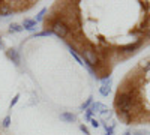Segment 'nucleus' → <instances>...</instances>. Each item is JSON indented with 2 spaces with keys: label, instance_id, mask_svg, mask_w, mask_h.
Masks as SVG:
<instances>
[{
  "label": "nucleus",
  "instance_id": "obj_1",
  "mask_svg": "<svg viewBox=\"0 0 150 135\" xmlns=\"http://www.w3.org/2000/svg\"><path fill=\"white\" fill-rule=\"evenodd\" d=\"M114 105L117 110H123V111H132L138 107V98L135 95V87L132 89H123L116 95Z\"/></svg>",
  "mask_w": 150,
  "mask_h": 135
},
{
  "label": "nucleus",
  "instance_id": "obj_2",
  "mask_svg": "<svg viewBox=\"0 0 150 135\" xmlns=\"http://www.w3.org/2000/svg\"><path fill=\"white\" fill-rule=\"evenodd\" d=\"M78 53H80L81 60L84 62V66H90L93 69L96 66H99V54L92 44H86Z\"/></svg>",
  "mask_w": 150,
  "mask_h": 135
},
{
  "label": "nucleus",
  "instance_id": "obj_3",
  "mask_svg": "<svg viewBox=\"0 0 150 135\" xmlns=\"http://www.w3.org/2000/svg\"><path fill=\"white\" fill-rule=\"evenodd\" d=\"M51 32H53V35L59 36V38H62V39H65L71 33V27H69V24H66L62 18H56L51 23Z\"/></svg>",
  "mask_w": 150,
  "mask_h": 135
},
{
  "label": "nucleus",
  "instance_id": "obj_4",
  "mask_svg": "<svg viewBox=\"0 0 150 135\" xmlns=\"http://www.w3.org/2000/svg\"><path fill=\"white\" fill-rule=\"evenodd\" d=\"M143 42H144V38H138L135 42H131V44H126V45H123V47H120L119 48V53L120 54H125V56H129V54H132V53H135L138 48L143 45Z\"/></svg>",
  "mask_w": 150,
  "mask_h": 135
},
{
  "label": "nucleus",
  "instance_id": "obj_5",
  "mask_svg": "<svg viewBox=\"0 0 150 135\" xmlns=\"http://www.w3.org/2000/svg\"><path fill=\"white\" fill-rule=\"evenodd\" d=\"M6 56H8V59L15 66H20L21 65V56H20V53L15 50V48H8V50H6Z\"/></svg>",
  "mask_w": 150,
  "mask_h": 135
},
{
  "label": "nucleus",
  "instance_id": "obj_6",
  "mask_svg": "<svg viewBox=\"0 0 150 135\" xmlns=\"http://www.w3.org/2000/svg\"><path fill=\"white\" fill-rule=\"evenodd\" d=\"M117 117L125 122V123H131V122L134 120V113L132 111H123V110H117Z\"/></svg>",
  "mask_w": 150,
  "mask_h": 135
},
{
  "label": "nucleus",
  "instance_id": "obj_7",
  "mask_svg": "<svg viewBox=\"0 0 150 135\" xmlns=\"http://www.w3.org/2000/svg\"><path fill=\"white\" fill-rule=\"evenodd\" d=\"M60 120L65 122V123H75L77 122V116L71 111H63V113H60Z\"/></svg>",
  "mask_w": 150,
  "mask_h": 135
},
{
  "label": "nucleus",
  "instance_id": "obj_8",
  "mask_svg": "<svg viewBox=\"0 0 150 135\" xmlns=\"http://www.w3.org/2000/svg\"><path fill=\"white\" fill-rule=\"evenodd\" d=\"M11 15H14V9H12L8 3H3L0 6V18H8Z\"/></svg>",
  "mask_w": 150,
  "mask_h": 135
},
{
  "label": "nucleus",
  "instance_id": "obj_9",
  "mask_svg": "<svg viewBox=\"0 0 150 135\" xmlns=\"http://www.w3.org/2000/svg\"><path fill=\"white\" fill-rule=\"evenodd\" d=\"M21 26H23L24 30L35 32V30H36V21H35V20H30V18H24V21H23Z\"/></svg>",
  "mask_w": 150,
  "mask_h": 135
},
{
  "label": "nucleus",
  "instance_id": "obj_10",
  "mask_svg": "<svg viewBox=\"0 0 150 135\" xmlns=\"http://www.w3.org/2000/svg\"><path fill=\"white\" fill-rule=\"evenodd\" d=\"M23 30H24L23 26H21V24H17V23H12L9 26V33H20Z\"/></svg>",
  "mask_w": 150,
  "mask_h": 135
},
{
  "label": "nucleus",
  "instance_id": "obj_11",
  "mask_svg": "<svg viewBox=\"0 0 150 135\" xmlns=\"http://www.w3.org/2000/svg\"><path fill=\"white\" fill-rule=\"evenodd\" d=\"M51 35H53L51 29H45L42 32H36L35 33V38H44V36H51Z\"/></svg>",
  "mask_w": 150,
  "mask_h": 135
},
{
  "label": "nucleus",
  "instance_id": "obj_12",
  "mask_svg": "<svg viewBox=\"0 0 150 135\" xmlns=\"http://www.w3.org/2000/svg\"><path fill=\"white\" fill-rule=\"evenodd\" d=\"M92 104H93V98L90 96V98H89V99H86V102H84V104H83V105H81L80 108H81V110H83V111H84V110H89Z\"/></svg>",
  "mask_w": 150,
  "mask_h": 135
},
{
  "label": "nucleus",
  "instance_id": "obj_13",
  "mask_svg": "<svg viewBox=\"0 0 150 135\" xmlns=\"http://www.w3.org/2000/svg\"><path fill=\"white\" fill-rule=\"evenodd\" d=\"M45 14H47V9H45V8H44V9H41V11H39V14L36 15L35 21H36V23H39V21H42V20H44V17H45Z\"/></svg>",
  "mask_w": 150,
  "mask_h": 135
},
{
  "label": "nucleus",
  "instance_id": "obj_14",
  "mask_svg": "<svg viewBox=\"0 0 150 135\" xmlns=\"http://www.w3.org/2000/svg\"><path fill=\"white\" fill-rule=\"evenodd\" d=\"M140 68H141L144 72H149V71H150V59H149V60H146V62H141Z\"/></svg>",
  "mask_w": 150,
  "mask_h": 135
},
{
  "label": "nucleus",
  "instance_id": "obj_15",
  "mask_svg": "<svg viewBox=\"0 0 150 135\" xmlns=\"http://www.w3.org/2000/svg\"><path fill=\"white\" fill-rule=\"evenodd\" d=\"M132 135H150L149 131H144V129H135V131H131Z\"/></svg>",
  "mask_w": 150,
  "mask_h": 135
},
{
  "label": "nucleus",
  "instance_id": "obj_16",
  "mask_svg": "<svg viewBox=\"0 0 150 135\" xmlns=\"http://www.w3.org/2000/svg\"><path fill=\"white\" fill-rule=\"evenodd\" d=\"M2 125H3V128H9L11 126V116H5Z\"/></svg>",
  "mask_w": 150,
  "mask_h": 135
},
{
  "label": "nucleus",
  "instance_id": "obj_17",
  "mask_svg": "<svg viewBox=\"0 0 150 135\" xmlns=\"http://www.w3.org/2000/svg\"><path fill=\"white\" fill-rule=\"evenodd\" d=\"M18 99H20V93H17V95L14 96V99H12V101H11V104H9V108L15 107V105H17V102H18Z\"/></svg>",
  "mask_w": 150,
  "mask_h": 135
},
{
  "label": "nucleus",
  "instance_id": "obj_18",
  "mask_svg": "<svg viewBox=\"0 0 150 135\" xmlns=\"http://www.w3.org/2000/svg\"><path fill=\"white\" fill-rule=\"evenodd\" d=\"M90 125H92V128H95V129H98L99 126H101L99 120H96V119H90Z\"/></svg>",
  "mask_w": 150,
  "mask_h": 135
},
{
  "label": "nucleus",
  "instance_id": "obj_19",
  "mask_svg": "<svg viewBox=\"0 0 150 135\" xmlns=\"http://www.w3.org/2000/svg\"><path fill=\"white\" fill-rule=\"evenodd\" d=\"M80 129H81V132H84L86 135H90V131H89V129H87V128H86L84 125H81V126H80Z\"/></svg>",
  "mask_w": 150,
  "mask_h": 135
},
{
  "label": "nucleus",
  "instance_id": "obj_20",
  "mask_svg": "<svg viewBox=\"0 0 150 135\" xmlns=\"http://www.w3.org/2000/svg\"><path fill=\"white\" fill-rule=\"evenodd\" d=\"M0 48H5V42L2 41V38H0Z\"/></svg>",
  "mask_w": 150,
  "mask_h": 135
},
{
  "label": "nucleus",
  "instance_id": "obj_21",
  "mask_svg": "<svg viewBox=\"0 0 150 135\" xmlns=\"http://www.w3.org/2000/svg\"><path fill=\"white\" fill-rule=\"evenodd\" d=\"M146 36H147V39H150V27L147 29V33H146Z\"/></svg>",
  "mask_w": 150,
  "mask_h": 135
},
{
  "label": "nucleus",
  "instance_id": "obj_22",
  "mask_svg": "<svg viewBox=\"0 0 150 135\" xmlns=\"http://www.w3.org/2000/svg\"><path fill=\"white\" fill-rule=\"evenodd\" d=\"M123 135H132V132H131V131H126V132H125Z\"/></svg>",
  "mask_w": 150,
  "mask_h": 135
},
{
  "label": "nucleus",
  "instance_id": "obj_23",
  "mask_svg": "<svg viewBox=\"0 0 150 135\" xmlns=\"http://www.w3.org/2000/svg\"><path fill=\"white\" fill-rule=\"evenodd\" d=\"M2 5H3V2H2V0H0V6H2Z\"/></svg>",
  "mask_w": 150,
  "mask_h": 135
},
{
  "label": "nucleus",
  "instance_id": "obj_24",
  "mask_svg": "<svg viewBox=\"0 0 150 135\" xmlns=\"http://www.w3.org/2000/svg\"><path fill=\"white\" fill-rule=\"evenodd\" d=\"M105 135H107V134H105Z\"/></svg>",
  "mask_w": 150,
  "mask_h": 135
}]
</instances>
